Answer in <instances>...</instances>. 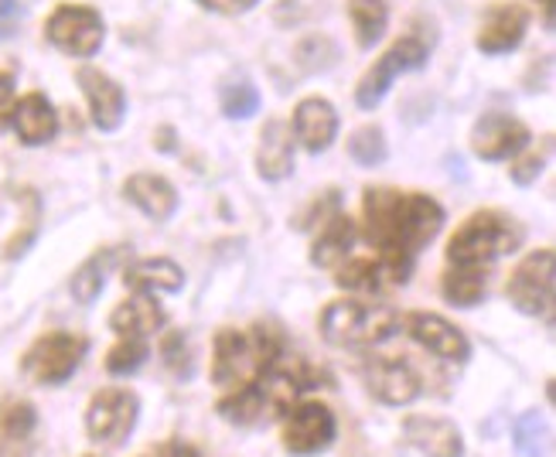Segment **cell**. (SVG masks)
Instances as JSON below:
<instances>
[{
  "label": "cell",
  "instance_id": "6da1fadb",
  "mask_svg": "<svg viewBox=\"0 0 556 457\" xmlns=\"http://www.w3.org/2000/svg\"><path fill=\"white\" fill-rule=\"evenodd\" d=\"M366 236L396 283L409 280L414 256L444 229V208L420 191L366 188Z\"/></svg>",
  "mask_w": 556,
  "mask_h": 457
},
{
  "label": "cell",
  "instance_id": "7a4b0ae2",
  "mask_svg": "<svg viewBox=\"0 0 556 457\" xmlns=\"http://www.w3.org/2000/svg\"><path fill=\"white\" fill-rule=\"evenodd\" d=\"M280 358V339L267 325H253L247 331L223 328L215 334V358H212V379L215 386L239 390L247 382L260 379Z\"/></svg>",
  "mask_w": 556,
  "mask_h": 457
},
{
  "label": "cell",
  "instance_id": "3957f363",
  "mask_svg": "<svg viewBox=\"0 0 556 457\" xmlns=\"http://www.w3.org/2000/svg\"><path fill=\"white\" fill-rule=\"evenodd\" d=\"M307 390L304 379L283 369H267L260 379L239 386L226 399H219V417L232 427H260L270 423L283 414H290V406L298 403V393Z\"/></svg>",
  "mask_w": 556,
  "mask_h": 457
},
{
  "label": "cell",
  "instance_id": "277c9868",
  "mask_svg": "<svg viewBox=\"0 0 556 457\" xmlns=\"http://www.w3.org/2000/svg\"><path fill=\"white\" fill-rule=\"evenodd\" d=\"M522 243V229L498 212H475L471 219L451 236L447 263L451 267L489 270L505 253H516Z\"/></svg>",
  "mask_w": 556,
  "mask_h": 457
},
{
  "label": "cell",
  "instance_id": "5b68a950",
  "mask_svg": "<svg viewBox=\"0 0 556 457\" xmlns=\"http://www.w3.org/2000/svg\"><path fill=\"white\" fill-rule=\"evenodd\" d=\"M396 331V315L382 304L334 301L321 315V334L338 348H369Z\"/></svg>",
  "mask_w": 556,
  "mask_h": 457
},
{
  "label": "cell",
  "instance_id": "8992f818",
  "mask_svg": "<svg viewBox=\"0 0 556 457\" xmlns=\"http://www.w3.org/2000/svg\"><path fill=\"white\" fill-rule=\"evenodd\" d=\"M86 352H89V342L83 339V334L48 331L28 352H24L21 369L31 382H38V386H62V382H68L72 376H76Z\"/></svg>",
  "mask_w": 556,
  "mask_h": 457
},
{
  "label": "cell",
  "instance_id": "52a82bcc",
  "mask_svg": "<svg viewBox=\"0 0 556 457\" xmlns=\"http://www.w3.org/2000/svg\"><path fill=\"white\" fill-rule=\"evenodd\" d=\"M553 287H556V253L536 250L513 270L509 301L522 315L540 318V315H549V307H553Z\"/></svg>",
  "mask_w": 556,
  "mask_h": 457
},
{
  "label": "cell",
  "instance_id": "ba28073f",
  "mask_svg": "<svg viewBox=\"0 0 556 457\" xmlns=\"http://www.w3.org/2000/svg\"><path fill=\"white\" fill-rule=\"evenodd\" d=\"M427 41L424 38H417V35H409V38H403V41H396L390 52H386L369 72H366V79L358 82V89H355V103L362 106V110H376L379 103H382V96L390 92V86H393V79L400 76V72H417V68H424V62H427Z\"/></svg>",
  "mask_w": 556,
  "mask_h": 457
},
{
  "label": "cell",
  "instance_id": "9c48e42d",
  "mask_svg": "<svg viewBox=\"0 0 556 457\" xmlns=\"http://www.w3.org/2000/svg\"><path fill=\"white\" fill-rule=\"evenodd\" d=\"M45 35L55 48H62L65 55L89 59L100 52V45H103V17L92 8L62 4L52 17H48Z\"/></svg>",
  "mask_w": 556,
  "mask_h": 457
},
{
  "label": "cell",
  "instance_id": "30bf717a",
  "mask_svg": "<svg viewBox=\"0 0 556 457\" xmlns=\"http://www.w3.org/2000/svg\"><path fill=\"white\" fill-rule=\"evenodd\" d=\"M137 414H140V399L130 390H103L89 403L86 430L100 444H124L134 434Z\"/></svg>",
  "mask_w": 556,
  "mask_h": 457
},
{
  "label": "cell",
  "instance_id": "8fae6325",
  "mask_svg": "<svg viewBox=\"0 0 556 457\" xmlns=\"http://www.w3.org/2000/svg\"><path fill=\"white\" fill-rule=\"evenodd\" d=\"M334 434H338V423L325 403L290 406V417L283 427V447L294 457H314L328 450Z\"/></svg>",
  "mask_w": 556,
  "mask_h": 457
},
{
  "label": "cell",
  "instance_id": "7c38bea8",
  "mask_svg": "<svg viewBox=\"0 0 556 457\" xmlns=\"http://www.w3.org/2000/svg\"><path fill=\"white\" fill-rule=\"evenodd\" d=\"M529 143V130L509 113H485L471 130V148L481 161H505Z\"/></svg>",
  "mask_w": 556,
  "mask_h": 457
},
{
  "label": "cell",
  "instance_id": "4fadbf2b",
  "mask_svg": "<svg viewBox=\"0 0 556 457\" xmlns=\"http://www.w3.org/2000/svg\"><path fill=\"white\" fill-rule=\"evenodd\" d=\"M406 331H409V339H414L417 345H424L427 352L444 358V363L465 366L468 358H471V345L465 339V331H457L441 315H409L406 318Z\"/></svg>",
  "mask_w": 556,
  "mask_h": 457
},
{
  "label": "cell",
  "instance_id": "5bb4252c",
  "mask_svg": "<svg viewBox=\"0 0 556 457\" xmlns=\"http://www.w3.org/2000/svg\"><path fill=\"white\" fill-rule=\"evenodd\" d=\"M366 386L386 406H406L420 396V379L403 358H369L366 363Z\"/></svg>",
  "mask_w": 556,
  "mask_h": 457
},
{
  "label": "cell",
  "instance_id": "9a60e30c",
  "mask_svg": "<svg viewBox=\"0 0 556 457\" xmlns=\"http://www.w3.org/2000/svg\"><path fill=\"white\" fill-rule=\"evenodd\" d=\"M79 86L89 100V113H92V124L100 127L103 134H113L127 116V96L119 89L110 76H103L100 68H79Z\"/></svg>",
  "mask_w": 556,
  "mask_h": 457
},
{
  "label": "cell",
  "instance_id": "2e32d148",
  "mask_svg": "<svg viewBox=\"0 0 556 457\" xmlns=\"http://www.w3.org/2000/svg\"><path fill=\"white\" fill-rule=\"evenodd\" d=\"M403 437L414 444L427 457H465V437L457 423L444 417H406L403 423Z\"/></svg>",
  "mask_w": 556,
  "mask_h": 457
},
{
  "label": "cell",
  "instance_id": "e0dca14e",
  "mask_svg": "<svg viewBox=\"0 0 556 457\" xmlns=\"http://www.w3.org/2000/svg\"><path fill=\"white\" fill-rule=\"evenodd\" d=\"M529 28V14L519 4H495L481 24V35H478V48L485 55H502V52H513V48L522 41Z\"/></svg>",
  "mask_w": 556,
  "mask_h": 457
},
{
  "label": "cell",
  "instance_id": "ac0fdd59",
  "mask_svg": "<svg viewBox=\"0 0 556 457\" xmlns=\"http://www.w3.org/2000/svg\"><path fill=\"white\" fill-rule=\"evenodd\" d=\"M294 134L298 140L311 154H321L331 148V140L338 134V113L328 100H318V96H311V100H301L298 110H294Z\"/></svg>",
  "mask_w": 556,
  "mask_h": 457
},
{
  "label": "cell",
  "instance_id": "d6986e66",
  "mask_svg": "<svg viewBox=\"0 0 556 457\" xmlns=\"http://www.w3.org/2000/svg\"><path fill=\"white\" fill-rule=\"evenodd\" d=\"M256 172L267 181H283L294 172V130L280 124V119H270V124L263 127L260 151H256Z\"/></svg>",
  "mask_w": 556,
  "mask_h": 457
},
{
  "label": "cell",
  "instance_id": "ffe728a7",
  "mask_svg": "<svg viewBox=\"0 0 556 457\" xmlns=\"http://www.w3.org/2000/svg\"><path fill=\"white\" fill-rule=\"evenodd\" d=\"M358 239V229L349 215L334 212L331 219L321 226V236L314 239V250H311V263L314 267H325V270H338L342 263L352 256V246Z\"/></svg>",
  "mask_w": 556,
  "mask_h": 457
},
{
  "label": "cell",
  "instance_id": "44dd1931",
  "mask_svg": "<svg viewBox=\"0 0 556 457\" xmlns=\"http://www.w3.org/2000/svg\"><path fill=\"white\" fill-rule=\"evenodd\" d=\"M127 291L134 294H178L185 287V270L175 259H140L124 274Z\"/></svg>",
  "mask_w": 556,
  "mask_h": 457
},
{
  "label": "cell",
  "instance_id": "7402d4cb",
  "mask_svg": "<svg viewBox=\"0 0 556 457\" xmlns=\"http://www.w3.org/2000/svg\"><path fill=\"white\" fill-rule=\"evenodd\" d=\"M124 191H127V199L154 223H167L178 208V191L172 188V181H164L157 175H134L124 185Z\"/></svg>",
  "mask_w": 556,
  "mask_h": 457
},
{
  "label": "cell",
  "instance_id": "603a6c76",
  "mask_svg": "<svg viewBox=\"0 0 556 457\" xmlns=\"http://www.w3.org/2000/svg\"><path fill=\"white\" fill-rule=\"evenodd\" d=\"M14 130L17 137L28 143V148H38V143H48L59 130V116L52 110V103L45 100L41 92L24 96V100L14 106Z\"/></svg>",
  "mask_w": 556,
  "mask_h": 457
},
{
  "label": "cell",
  "instance_id": "cb8c5ba5",
  "mask_svg": "<svg viewBox=\"0 0 556 457\" xmlns=\"http://www.w3.org/2000/svg\"><path fill=\"white\" fill-rule=\"evenodd\" d=\"M164 325V310L151 301V294H137L134 301L119 304L110 315V328L124 339H148Z\"/></svg>",
  "mask_w": 556,
  "mask_h": 457
},
{
  "label": "cell",
  "instance_id": "d4e9b609",
  "mask_svg": "<svg viewBox=\"0 0 556 457\" xmlns=\"http://www.w3.org/2000/svg\"><path fill=\"white\" fill-rule=\"evenodd\" d=\"M116 259H119V250H103V253L89 256L76 270V277H72V297H76L79 304H92L103 294L106 277L116 267Z\"/></svg>",
  "mask_w": 556,
  "mask_h": 457
},
{
  "label": "cell",
  "instance_id": "484cf974",
  "mask_svg": "<svg viewBox=\"0 0 556 457\" xmlns=\"http://www.w3.org/2000/svg\"><path fill=\"white\" fill-rule=\"evenodd\" d=\"M485 270H475V267H454L451 274H444L441 291L451 304L457 307H475L481 297H485Z\"/></svg>",
  "mask_w": 556,
  "mask_h": 457
},
{
  "label": "cell",
  "instance_id": "4316f807",
  "mask_svg": "<svg viewBox=\"0 0 556 457\" xmlns=\"http://www.w3.org/2000/svg\"><path fill=\"white\" fill-rule=\"evenodd\" d=\"M334 280L338 287H345V291H382L386 283H396L382 259H352L338 270Z\"/></svg>",
  "mask_w": 556,
  "mask_h": 457
},
{
  "label": "cell",
  "instance_id": "83f0119b",
  "mask_svg": "<svg viewBox=\"0 0 556 457\" xmlns=\"http://www.w3.org/2000/svg\"><path fill=\"white\" fill-rule=\"evenodd\" d=\"M349 14L358 31V45L372 48L382 35H386V21H390V11H386L382 0H349Z\"/></svg>",
  "mask_w": 556,
  "mask_h": 457
},
{
  "label": "cell",
  "instance_id": "f1b7e54d",
  "mask_svg": "<svg viewBox=\"0 0 556 457\" xmlns=\"http://www.w3.org/2000/svg\"><path fill=\"white\" fill-rule=\"evenodd\" d=\"M349 157L362 167H376L386 161V137L379 127H362L349 140Z\"/></svg>",
  "mask_w": 556,
  "mask_h": 457
},
{
  "label": "cell",
  "instance_id": "f546056e",
  "mask_svg": "<svg viewBox=\"0 0 556 457\" xmlns=\"http://www.w3.org/2000/svg\"><path fill=\"white\" fill-rule=\"evenodd\" d=\"M151 355V345L148 339H124L116 348H110L106 355V369L113 376H130L143 366V358Z\"/></svg>",
  "mask_w": 556,
  "mask_h": 457
},
{
  "label": "cell",
  "instance_id": "4dcf8cb0",
  "mask_svg": "<svg viewBox=\"0 0 556 457\" xmlns=\"http://www.w3.org/2000/svg\"><path fill=\"white\" fill-rule=\"evenodd\" d=\"M546 441H549V430H546L540 414H522L516 420V447H519V454L543 457L546 454Z\"/></svg>",
  "mask_w": 556,
  "mask_h": 457
},
{
  "label": "cell",
  "instance_id": "1f68e13d",
  "mask_svg": "<svg viewBox=\"0 0 556 457\" xmlns=\"http://www.w3.org/2000/svg\"><path fill=\"white\" fill-rule=\"evenodd\" d=\"M260 110V92L253 82H229L223 89V113L229 119H250Z\"/></svg>",
  "mask_w": 556,
  "mask_h": 457
},
{
  "label": "cell",
  "instance_id": "d6a6232c",
  "mask_svg": "<svg viewBox=\"0 0 556 457\" xmlns=\"http://www.w3.org/2000/svg\"><path fill=\"white\" fill-rule=\"evenodd\" d=\"M38 417H35V406L31 403H11L4 417H0V430H4L8 441H24L35 430Z\"/></svg>",
  "mask_w": 556,
  "mask_h": 457
},
{
  "label": "cell",
  "instance_id": "836d02e7",
  "mask_svg": "<svg viewBox=\"0 0 556 457\" xmlns=\"http://www.w3.org/2000/svg\"><path fill=\"white\" fill-rule=\"evenodd\" d=\"M161 355H164L167 369H172L178 379H188L191 376V348L185 342V331H172V334H167V339L161 342Z\"/></svg>",
  "mask_w": 556,
  "mask_h": 457
},
{
  "label": "cell",
  "instance_id": "e575fe53",
  "mask_svg": "<svg viewBox=\"0 0 556 457\" xmlns=\"http://www.w3.org/2000/svg\"><path fill=\"white\" fill-rule=\"evenodd\" d=\"M24 17V8L17 0H0V38H11Z\"/></svg>",
  "mask_w": 556,
  "mask_h": 457
},
{
  "label": "cell",
  "instance_id": "d590c367",
  "mask_svg": "<svg viewBox=\"0 0 556 457\" xmlns=\"http://www.w3.org/2000/svg\"><path fill=\"white\" fill-rule=\"evenodd\" d=\"M543 164H546V161H543L540 154L519 161V164L513 167V181H516V185H533V181L543 175Z\"/></svg>",
  "mask_w": 556,
  "mask_h": 457
},
{
  "label": "cell",
  "instance_id": "8d00e7d4",
  "mask_svg": "<svg viewBox=\"0 0 556 457\" xmlns=\"http://www.w3.org/2000/svg\"><path fill=\"white\" fill-rule=\"evenodd\" d=\"M199 4L208 11H219V14H243V11L256 8L260 0H199Z\"/></svg>",
  "mask_w": 556,
  "mask_h": 457
},
{
  "label": "cell",
  "instance_id": "74e56055",
  "mask_svg": "<svg viewBox=\"0 0 556 457\" xmlns=\"http://www.w3.org/2000/svg\"><path fill=\"white\" fill-rule=\"evenodd\" d=\"M161 457H205L195 444H188V441H167L161 447Z\"/></svg>",
  "mask_w": 556,
  "mask_h": 457
},
{
  "label": "cell",
  "instance_id": "f35d334b",
  "mask_svg": "<svg viewBox=\"0 0 556 457\" xmlns=\"http://www.w3.org/2000/svg\"><path fill=\"white\" fill-rule=\"evenodd\" d=\"M11 100H14V79L0 76V113H8ZM0 127H4V116H0Z\"/></svg>",
  "mask_w": 556,
  "mask_h": 457
},
{
  "label": "cell",
  "instance_id": "ab89813d",
  "mask_svg": "<svg viewBox=\"0 0 556 457\" xmlns=\"http://www.w3.org/2000/svg\"><path fill=\"white\" fill-rule=\"evenodd\" d=\"M536 4L546 11V28H553V0H536Z\"/></svg>",
  "mask_w": 556,
  "mask_h": 457
}]
</instances>
